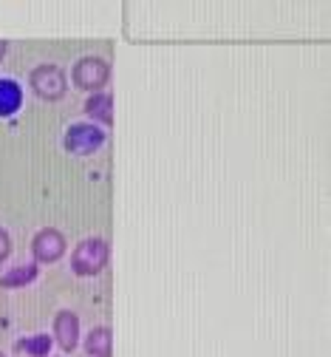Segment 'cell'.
Returning a JSON list of instances; mask_svg holds the SVG:
<instances>
[{
	"label": "cell",
	"instance_id": "cell-11",
	"mask_svg": "<svg viewBox=\"0 0 331 357\" xmlns=\"http://www.w3.org/2000/svg\"><path fill=\"white\" fill-rule=\"evenodd\" d=\"M37 278V266L34 264H23V266H15V270H9L3 278H0V284H3L6 289H15V287H26Z\"/></svg>",
	"mask_w": 331,
	"mask_h": 357
},
{
	"label": "cell",
	"instance_id": "cell-7",
	"mask_svg": "<svg viewBox=\"0 0 331 357\" xmlns=\"http://www.w3.org/2000/svg\"><path fill=\"white\" fill-rule=\"evenodd\" d=\"M23 108V88L15 79H0V119L15 116Z\"/></svg>",
	"mask_w": 331,
	"mask_h": 357
},
{
	"label": "cell",
	"instance_id": "cell-13",
	"mask_svg": "<svg viewBox=\"0 0 331 357\" xmlns=\"http://www.w3.org/2000/svg\"><path fill=\"white\" fill-rule=\"evenodd\" d=\"M6 49H9L6 40H0V63H3V57H6Z\"/></svg>",
	"mask_w": 331,
	"mask_h": 357
},
{
	"label": "cell",
	"instance_id": "cell-3",
	"mask_svg": "<svg viewBox=\"0 0 331 357\" xmlns=\"http://www.w3.org/2000/svg\"><path fill=\"white\" fill-rule=\"evenodd\" d=\"M102 142H105V133L97 125H91V122H77L66 133V148L71 153H79V156H88L93 151H100Z\"/></svg>",
	"mask_w": 331,
	"mask_h": 357
},
{
	"label": "cell",
	"instance_id": "cell-4",
	"mask_svg": "<svg viewBox=\"0 0 331 357\" xmlns=\"http://www.w3.org/2000/svg\"><path fill=\"white\" fill-rule=\"evenodd\" d=\"M71 74H74L77 88H82V91H100L111 77V66L100 57H82Z\"/></svg>",
	"mask_w": 331,
	"mask_h": 357
},
{
	"label": "cell",
	"instance_id": "cell-5",
	"mask_svg": "<svg viewBox=\"0 0 331 357\" xmlns=\"http://www.w3.org/2000/svg\"><path fill=\"white\" fill-rule=\"evenodd\" d=\"M31 252H34V258H37L40 264H54V261H60L63 252H66V238H63V233L54 230V227L40 230V233L34 236V241H31Z\"/></svg>",
	"mask_w": 331,
	"mask_h": 357
},
{
	"label": "cell",
	"instance_id": "cell-12",
	"mask_svg": "<svg viewBox=\"0 0 331 357\" xmlns=\"http://www.w3.org/2000/svg\"><path fill=\"white\" fill-rule=\"evenodd\" d=\"M9 250H12V241H9V233L0 227V261L9 258Z\"/></svg>",
	"mask_w": 331,
	"mask_h": 357
},
{
	"label": "cell",
	"instance_id": "cell-9",
	"mask_svg": "<svg viewBox=\"0 0 331 357\" xmlns=\"http://www.w3.org/2000/svg\"><path fill=\"white\" fill-rule=\"evenodd\" d=\"M85 111H88L91 119H97L102 125H111L114 122V100H111V94H93V97H88Z\"/></svg>",
	"mask_w": 331,
	"mask_h": 357
},
{
	"label": "cell",
	"instance_id": "cell-6",
	"mask_svg": "<svg viewBox=\"0 0 331 357\" xmlns=\"http://www.w3.org/2000/svg\"><path fill=\"white\" fill-rule=\"evenodd\" d=\"M54 340L66 351L77 349V343H79V318L74 315V312H68V309L57 312V318H54Z\"/></svg>",
	"mask_w": 331,
	"mask_h": 357
},
{
	"label": "cell",
	"instance_id": "cell-2",
	"mask_svg": "<svg viewBox=\"0 0 331 357\" xmlns=\"http://www.w3.org/2000/svg\"><path fill=\"white\" fill-rule=\"evenodd\" d=\"M31 88L40 100H60L66 97V71L57 66H37L31 71Z\"/></svg>",
	"mask_w": 331,
	"mask_h": 357
},
{
	"label": "cell",
	"instance_id": "cell-10",
	"mask_svg": "<svg viewBox=\"0 0 331 357\" xmlns=\"http://www.w3.org/2000/svg\"><path fill=\"white\" fill-rule=\"evenodd\" d=\"M52 335H31V337H20L17 340V349L26 351L29 357H45L52 351Z\"/></svg>",
	"mask_w": 331,
	"mask_h": 357
},
{
	"label": "cell",
	"instance_id": "cell-14",
	"mask_svg": "<svg viewBox=\"0 0 331 357\" xmlns=\"http://www.w3.org/2000/svg\"><path fill=\"white\" fill-rule=\"evenodd\" d=\"M0 357H6V354H3V351H0Z\"/></svg>",
	"mask_w": 331,
	"mask_h": 357
},
{
	"label": "cell",
	"instance_id": "cell-1",
	"mask_svg": "<svg viewBox=\"0 0 331 357\" xmlns=\"http://www.w3.org/2000/svg\"><path fill=\"white\" fill-rule=\"evenodd\" d=\"M108 264V244L102 238H85L77 244L74 255H71V270L77 275H97L102 266Z\"/></svg>",
	"mask_w": 331,
	"mask_h": 357
},
{
	"label": "cell",
	"instance_id": "cell-8",
	"mask_svg": "<svg viewBox=\"0 0 331 357\" xmlns=\"http://www.w3.org/2000/svg\"><path fill=\"white\" fill-rule=\"evenodd\" d=\"M114 337H111V329L108 326H97L88 337H85V351L91 357H111V346Z\"/></svg>",
	"mask_w": 331,
	"mask_h": 357
}]
</instances>
